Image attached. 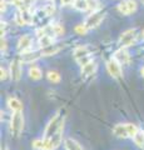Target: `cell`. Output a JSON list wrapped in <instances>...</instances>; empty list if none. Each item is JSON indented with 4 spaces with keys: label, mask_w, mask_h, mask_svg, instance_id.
<instances>
[{
    "label": "cell",
    "mask_w": 144,
    "mask_h": 150,
    "mask_svg": "<svg viewBox=\"0 0 144 150\" xmlns=\"http://www.w3.org/2000/svg\"><path fill=\"white\" fill-rule=\"evenodd\" d=\"M63 128H64V118L59 112H57V114L53 116V119L48 123V125H46L45 131H44V135H45L44 139L52 138L59 130H63Z\"/></svg>",
    "instance_id": "obj_1"
},
{
    "label": "cell",
    "mask_w": 144,
    "mask_h": 150,
    "mask_svg": "<svg viewBox=\"0 0 144 150\" xmlns=\"http://www.w3.org/2000/svg\"><path fill=\"white\" fill-rule=\"evenodd\" d=\"M139 129L134 124H118L114 126L113 134L118 138H134Z\"/></svg>",
    "instance_id": "obj_2"
},
{
    "label": "cell",
    "mask_w": 144,
    "mask_h": 150,
    "mask_svg": "<svg viewBox=\"0 0 144 150\" xmlns=\"http://www.w3.org/2000/svg\"><path fill=\"white\" fill-rule=\"evenodd\" d=\"M90 53H92V49L89 48V46L82 45V46H77V48L74 49L73 56L75 58V60L82 65V67H84V65H87L88 63L93 62Z\"/></svg>",
    "instance_id": "obj_3"
},
{
    "label": "cell",
    "mask_w": 144,
    "mask_h": 150,
    "mask_svg": "<svg viewBox=\"0 0 144 150\" xmlns=\"http://www.w3.org/2000/svg\"><path fill=\"white\" fill-rule=\"evenodd\" d=\"M11 133L15 137H19L20 133L24 129V116L21 111H15L11 116V125H10Z\"/></svg>",
    "instance_id": "obj_4"
},
{
    "label": "cell",
    "mask_w": 144,
    "mask_h": 150,
    "mask_svg": "<svg viewBox=\"0 0 144 150\" xmlns=\"http://www.w3.org/2000/svg\"><path fill=\"white\" fill-rule=\"evenodd\" d=\"M103 18H104V13L103 11H93L90 15L87 18V20H85L84 24L88 28V30L93 29V28L98 26L100 24V21L103 20Z\"/></svg>",
    "instance_id": "obj_5"
},
{
    "label": "cell",
    "mask_w": 144,
    "mask_h": 150,
    "mask_svg": "<svg viewBox=\"0 0 144 150\" xmlns=\"http://www.w3.org/2000/svg\"><path fill=\"white\" fill-rule=\"evenodd\" d=\"M137 31L135 29H129L127 31H124L122 35L119 38V45L120 48H125V46H129L134 43V40H135V35Z\"/></svg>",
    "instance_id": "obj_6"
},
{
    "label": "cell",
    "mask_w": 144,
    "mask_h": 150,
    "mask_svg": "<svg viewBox=\"0 0 144 150\" xmlns=\"http://www.w3.org/2000/svg\"><path fill=\"white\" fill-rule=\"evenodd\" d=\"M118 10L123 15H129L137 10V3L134 0H124L118 5Z\"/></svg>",
    "instance_id": "obj_7"
},
{
    "label": "cell",
    "mask_w": 144,
    "mask_h": 150,
    "mask_svg": "<svg viewBox=\"0 0 144 150\" xmlns=\"http://www.w3.org/2000/svg\"><path fill=\"white\" fill-rule=\"evenodd\" d=\"M106 69H108V73L113 78L122 76V68H120V64L115 59H110L109 62L106 63Z\"/></svg>",
    "instance_id": "obj_8"
},
{
    "label": "cell",
    "mask_w": 144,
    "mask_h": 150,
    "mask_svg": "<svg viewBox=\"0 0 144 150\" xmlns=\"http://www.w3.org/2000/svg\"><path fill=\"white\" fill-rule=\"evenodd\" d=\"M63 130H59L57 134L53 135L52 138H49V139H45V142H46V148L45 150H54V149H57L60 143H62V138H63Z\"/></svg>",
    "instance_id": "obj_9"
},
{
    "label": "cell",
    "mask_w": 144,
    "mask_h": 150,
    "mask_svg": "<svg viewBox=\"0 0 144 150\" xmlns=\"http://www.w3.org/2000/svg\"><path fill=\"white\" fill-rule=\"evenodd\" d=\"M31 43H33V39H31L30 35H23L19 41H18V50L20 53H25V51H29Z\"/></svg>",
    "instance_id": "obj_10"
},
{
    "label": "cell",
    "mask_w": 144,
    "mask_h": 150,
    "mask_svg": "<svg viewBox=\"0 0 144 150\" xmlns=\"http://www.w3.org/2000/svg\"><path fill=\"white\" fill-rule=\"evenodd\" d=\"M10 76L13 80L18 81L21 76V65L19 60H13L10 63Z\"/></svg>",
    "instance_id": "obj_11"
},
{
    "label": "cell",
    "mask_w": 144,
    "mask_h": 150,
    "mask_svg": "<svg viewBox=\"0 0 144 150\" xmlns=\"http://www.w3.org/2000/svg\"><path fill=\"white\" fill-rule=\"evenodd\" d=\"M41 54L38 53V51H25V53H21V56H20V62L21 63H25V64H30L35 62L36 59L39 58Z\"/></svg>",
    "instance_id": "obj_12"
},
{
    "label": "cell",
    "mask_w": 144,
    "mask_h": 150,
    "mask_svg": "<svg viewBox=\"0 0 144 150\" xmlns=\"http://www.w3.org/2000/svg\"><path fill=\"white\" fill-rule=\"evenodd\" d=\"M114 59L117 60L119 64H128L129 63V54L125 51L124 48H120L119 50L115 51Z\"/></svg>",
    "instance_id": "obj_13"
},
{
    "label": "cell",
    "mask_w": 144,
    "mask_h": 150,
    "mask_svg": "<svg viewBox=\"0 0 144 150\" xmlns=\"http://www.w3.org/2000/svg\"><path fill=\"white\" fill-rule=\"evenodd\" d=\"M60 50H62V46L53 44V45L48 46V48L41 49V50H40V54H41V56H52V55L58 54Z\"/></svg>",
    "instance_id": "obj_14"
},
{
    "label": "cell",
    "mask_w": 144,
    "mask_h": 150,
    "mask_svg": "<svg viewBox=\"0 0 144 150\" xmlns=\"http://www.w3.org/2000/svg\"><path fill=\"white\" fill-rule=\"evenodd\" d=\"M8 106L10 108V109L15 112V111H21L23 109V105L20 100H18L16 98H9L8 99Z\"/></svg>",
    "instance_id": "obj_15"
},
{
    "label": "cell",
    "mask_w": 144,
    "mask_h": 150,
    "mask_svg": "<svg viewBox=\"0 0 144 150\" xmlns=\"http://www.w3.org/2000/svg\"><path fill=\"white\" fill-rule=\"evenodd\" d=\"M96 70V65L95 63H88L87 65H84V67H82V74L84 75V76H90V75L94 74V71Z\"/></svg>",
    "instance_id": "obj_16"
},
{
    "label": "cell",
    "mask_w": 144,
    "mask_h": 150,
    "mask_svg": "<svg viewBox=\"0 0 144 150\" xmlns=\"http://www.w3.org/2000/svg\"><path fill=\"white\" fill-rule=\"evenodd\" d=\"M64 145H65L67 150H83V148L80 146V144H79L78 142H75L74 139H72V138L65 139Z\"/></svg>",
    "instance_id": "obj_17"
},
{
    "label": "cell",
    "mask_w": 144,
    "mask_h": 150,
    "mask_svg": "<svg viewBox=\"0 0 144 150\" xmlns=\"http://www.w3.org/2000/svg\"><path fill=\"white\" fill-rule=\"evenodd\" d=\"M53 44H54V40H53V38H52V36L43 35V36H40V38H39V46H40L41 49L48 48V46L53 45Z\"/></svg>",
    "instance_id": "obj_18"
},
{
    "label": "cell",
    "mask_w": 144,
    "mask_h": 150,
    "mask_svg": "<svg viewBox=\"0 0 144 150\" xmlns=\"http://www.w3.org/2000/svg\"><path fill=\"white\" fill-rule=\"evenodd\" d=\"M74 8L79 11H85L89 9V4H88V0H75L74 1Z\"/></svg>",
    "instance_id": "obj_19"
},
{
    "label": "cell",
    "mask_w": 144,
    "mask_h": 150,
    "mask_svg": "<svg viewBox=\"0 0 144 150\" xmlns=\"http://www.w3.org/2000/svg\"><path fill=\"white\" fill-rule=\"evenodd\" d=\"M133 139H134V143H135V145L138 148L144 149V131L143 130H139Z\"/></svg>",
    "instance_id": "obj_20"
},
{
    "label": "cell",
    "mask_w": 144,
    "mask_h": 150,
    "mask_svg": "<svg viewBox=\"0 0 144 150\" xmlns=\"http://www.w3.org/2000/svg\"><path fill=\"white\" fill-rule=\"evenodd\" d=\"M41 70L38 68V67H31L29 69V76L33 79V80H39V79H41Z\"/></svg>",
    "instance_id": "obj_21"
},
{
    "label": "cell",
    "mask_w": 144,
    "mask_h": 150,
    "mask_svg": "<svg viewBox=\"0 0 144 150\" xmlns=\"http://www.w3.org/2000/svg\"><path fill=\"white\" fill-rule=\"evenodd\" d=\"M31 145H33L34 149L45 150V148H46V142H45V139H36V140H34Z\"/></svg>",
    "instance_id": "obj_22"
},
{
    "label": "cell",
    "mask_w": 144,
    "mask_h": 150,
    "mask_svg": "<svg viewBox=\"0 0 144 150\" xmlns=\"http://www.w3.org/2000/svg\"><path fill=\"white\" fill-rule=\"evenodd\" d=\"M48 80L50 81V83H59L60 81V75H59V73H57V71H49L48 73Z\"/></svg>",
    "instance_id": "obj_23"
},
{
    "label": "cell",
    "mask_w": 144,
    "mask_h": 150,
    "mask_svg": "<svg viewBox=\"0 0 144 150\" xmlns=\"http://www.w3.org/2000/svg\"><path fill=\"white\" fill-rule=\"evenodd\" d=\"M75 33L80 35H85L88 33V28L85 26V24H80V25H77L75 26Z\"/></svg>",
    "instance_id": "obj_24"
},
{
    "label": "cell",
    "mask_w": 144,
    "mask_h": 150,
    "mask_svg": "<svg viewBox=\"0 0 144 150\" xmlns=\"http://www.w3.org/2000/svg\"><path fill=\"white\" fill-rule=\"evenodd\" d=\"M88 4H89V9H96V6H98V1L96 0H88Z\"/></svg>",
    "instance_id": "obj_25"
},
{
    "label": "cell",
    "mask_w": 144,
    "mask_h": 150,
    "mask_svg": "<svg viewBox=\"0 0 144 150\" xmlns=\"http://www.w3.org/2000/svg\"><path fill=\"white\" fill-rule=\"evenodd\" d=\"M74 1L75 0H60V3H62V5H64V6H68V5H74Z\"/></svg>",
    "instance_id": "obj_26"
},
{
    "label": "cell",
    "mask_w": 144,
    "mask_h": 150,
    "mask_svg": "<svg viewBox=\"0 0 144 150\" xmlns=\"http://www.w3.org/2000/svg\"><path fill=\"white\" fill-rule=\"evenodd\" d=\"M5 79H6V71L5 69L1 68V80H5Z\"/></svg>",
    "instance_id": "obj_27"
},
{
    "label": "cell",
    "mask_w": 144,
    "mask_h": 150,
    "mask_svg": "<svg viewBox=\"0 0 144 150\" xmlns=\"http://www.w3.org/2000/svg\"><path fill=\"white\" fill-rule=\"evenodd\" d=\"M5 49H6V43H5V40L1 39V50H5Z\"/></svg>",
    "instance_id": "obj_28"
},
{
    "label": "cell",
    "mask_w": 144,
    "mask_h": 150,
    "mask_svg": "<svg viewBox=\"0 0 144 150\" xmlns=\"http://www.w3.org/2000/svg\"><path fill=\"white\" fill-rule=\"evenodd\" d=\"M5 8H6V4H5V1H4V0H1V13L5 10Z\"/></svg>",
    "instance_id": "obj_29"
},
{
    "label": "cell",
    "mask_w": 144,
    "mask_h": 150,
    "mask_svg": "<svg viewBox=\"0 0 144 150\" xmlns=\"http://www.w3.org/2000/svg\"><path fill=\"white\" fill-rule=\"evenodd\" d=\"M140 73H142V75L144 76V68H142V70H140Z\"/></svg>",
    "instance_id": "obj_30"
},
{
    "label": "cell",
    "mask_w": 144,
    "mask_h": 150,
    "mask_svg": "<svg viewBox=\"0 0 144 150\" xmlns=\"http://www.w3.org/2000/svg\"><path fill=\"white\" fill-rule=\"evenodd\" d=\"M142 34H143V38H144V30H143V33H142Z\"/></svg>",
    "instance_id": "obj_31"
},
{
    "label": "cell",
    "mask_w": 144,
    "mask_h": 150,
    "mask_svg": "<svg viewBox=\"0 0 144 150\" xmlns=\"http://www.w3.org/2000/svg\"><path fill=\"white\" fill-rule=\"evenodd\" d=\"M1 150H8V149H6V148H4V149H1Z\"/></svg>",
    "instance_id": "obj_32"
},
{
    "label": "cell",
    "mask_w": 144,
    "mask_h": 150,
    "mask_svg": "<svg viewBox=\"0 0 144 150\" xmlns=\"http://www.w3.org/2000/svg\"><path fill=\"white\" fill-rule=\"evenodd\" d=\"M142 1H143V3H144V0H142Z\"/></svg>",
    "instance_id": "obj_33"
}]
</instances>
